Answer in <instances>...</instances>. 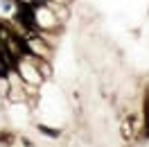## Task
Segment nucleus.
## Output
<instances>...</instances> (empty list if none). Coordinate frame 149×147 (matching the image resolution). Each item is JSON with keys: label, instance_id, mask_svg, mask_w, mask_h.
<instances>
[{"label": "nucleus", "instance_id": "f257e3e1", "mask_svg": "<svg viewBox=\"0 0 149 147\" xmlns=\"http://www.w3.org/2000/svg\"><path fill=\"white\" fill-rule=\"evenodd\" d=\"M14 68L20 75V79L27 84V86H32V88H41L43 82H45V77L41 75V70H38V66H36V57H32L29 52L23 55L20 59H16Z\"/></svg>", "mask_w": 149, "mask_h": 147}, {"label": "nucleus", "instance_id": "f03ea898", "mask_svg": "<svg viewBox=\"0 0 149 147\" xmlns=\"http://www.w3.org/2000/svg\"><path fill=\"white\" fill-rule=\"evenodd\" d=\"M25 48L32 57H38V59H45V61H52L54 57V46L47 43L41 34H34V36H27L25 38Z\"/></svg>", "mask_w": 149, "mask_h": 147}, {"label": "nucleus", "instance_id": "7ed1b4c3", "mask_svg": "<svg viewBox=\"0 0 149 147\" xmlns=\"http://www.w3.org/2000/svg\"><path fill=\"white\" fill-rule=\"evenodd\" d=\"M142 136L149 138V91L145 93L142 100Z\"/></svg>", "mask_w": 149, "mask_h": 147}, {"label": "nucleus", "instance_id": "20e7f679", "mask_svg": "<svg viewBox=\"0 0 149 147\" xmlns=\"http://www.w3.org/2000/svg\"><path fill=\"white\" fill-rule=\"evenodd\" d=\"M38 131H43V134L50 136V138H59V136H61L59 129H50V127H45V125H38Z\"/></svg>", "mask_w": 149, "mask_h": 147}]
</instances>
